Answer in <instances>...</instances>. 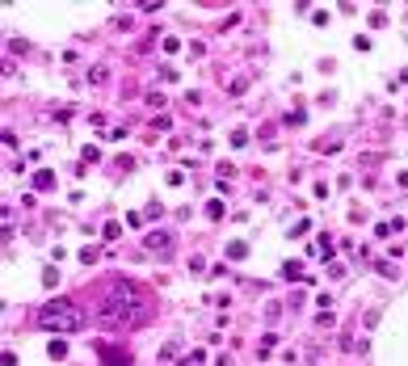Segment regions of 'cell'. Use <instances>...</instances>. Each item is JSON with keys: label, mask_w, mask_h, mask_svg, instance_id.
<instances>
[{"label": "cell", "mask_w": 408, "mask_h": 366, "mask_svg": "<svg viewBox=\"0 0 408 366\" xmlns=\"http://www.w3.org/2000/svg\"><path fill=\"white\" fill-rule=\"evenodd\" d=\"M34 185H38V190H51V185H55V173H51V169L34 173Z\"/></svg>", "instance_id": "6"}, {"label": "cell", "mask_w": 408, "mask_h": 366, "mask_svg": "<svg viewBox=\"0 0 408 366\" xmlns=\"http://www.w3.org/2000/svg\"><path fill=\"white\" fill-rule=\"evenodd\" d=\"M101 353H105V366H130V358L118 353V349H101Z\"/></svg>", "instance_id": "5"}, {"label": "cell", "mask_w": 408, "mask_h": 366, "mask_svg": "<svg viewBox=\"0 0 408 366\" xmlns=\"http://www.w3.org/2000/svg\"><path fill=\"white\" fill-rule=\"evenodd\" d=\"M143 244H148V249H169L173 232H148V236H143Z\"/></svg>", "instance_id": "3"}, {"label": "cell", "mask_w": 408, "mask_h": 366, "mask_svg": "<svg viewBox=\"0 0 408 366\" xmlns=\"http://www.w3.org/2000/svg\"><path fill=\"white\" fill-rule=\"evenodd\" d=\"M152 316V295L130 278H114L101 290V320L110 324H143Z\"/></svg>", "instance_id": "1"}, {"label": "cell", "mask_w": 408, "mask_h": 366, "mask_svg": "<svg viewBox=\"0 0 408 366\" xmlns=\"http://www.w3.org/2000/svg\"><path fill=\"white\" fill-rule=\"evenodd\" d=\"M282 274L291 278V282H303V278H307V269H303V261H286V265H282Z\"/></svg>", "instance_id": "4"}, {"label": "cell", "mask_w": 408, "mask_h": 366, "mask_svg": "<svg viewBox=\"0 0 408 366\" xmlns=\"http://www.w3.org/2000/svg\"><path fill=\"white\" fill-rule=\"evenodd\" d=\"M101 236H105V240H118V236H122V223H114V219H110V223L101 228Z\"/></svg>", "instance_id": "8"}, {"label": "cell", "mask_w": 408, "mask_h": 366, "mask_svg": "<svg viewBox=\"0 0 408 366\" xmlns=\"http://www.w3.org/2000/svg\"><path fill=\"white\" fill-rule=\"evenodd\" d=\"M227 257H240V261H244L248 249H244V244H227Z\"/></svg>", "instance_id": "10"}, {"label": "cell", "mask_w": 408, "mask_h": 366, "mask_svg": "<svg viewBox=\"0 0 408 366\" xmlns=\"http://www.w3.org/2000/svg\"><path fill=\"white\" fill-rule=\"evenodd\" d=\"M46 353H51L55 362H63V358H67V341H63V337H59V341H51V349H46Z\"/></svg>", "instance_id": "7"}, {"label": "cell", "mask_w": 408, "mask_h": 366, "mask_svg": "<svg viewBox=\"0 0 408 366\" xmlns=\"http://www.w3.org/2000/svg\"><path fill=\"white\" fill-rule=\"evenodd\" d=\"M80 324H85V312L67 299H51L38 308V328H46V333H76Z\"/></svg>", "instance_id": "2"}, {"label": "cell", "mask_w": 408, "mask_h": 366, "mask_svg": "<svg viewBox=\"0 0 408 366\" xmlns=\"http://www.w3.org/2000/svg\"><path fill=\"white\" fill-rule=\"evenodd\" d=\"M202 362H207V353H202V349H194V353L185 358V366H202Z\"/></svg>", "instance_id": "11"}, {"label": "cell", "mask_w": 408, "mask_h": 366, "mask_svg": "<svg viewBox=\"0 0 408 366\" xmlns=\"http://www.w3.org/2000/svg\"><path fill=\"white\" fill-rule=\"evenodd\" d=\"M55 282H59V269L46 265V269H42V286H55Z\"/></svg>", "instance_id": "9"}, {"label": "cell", "mask_w": 408, "mask_h": 366, "mask_svg": "<svg viewBox=\"0 0 408 366\" xmlns=\"http://www.w3.org/2000/svg\"><path fill=\"white\" fill-rule=\"evenodd\" d=\"M207 215H211V219H219V215H223V202H215V198H211V202H207Z\"/></svg>", "instance_id": "12"}]
</instances>
